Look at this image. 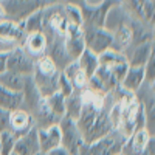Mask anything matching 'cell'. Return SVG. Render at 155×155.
Returning <instances> with one entry per match:
<instances>
[{"label": "cell", "mask_w": 155, "mask_h": 155, "mask_svg": "<svg viewBox=\"0 0 155 155\" xmlns=\"http://www.w3.org/2000/svg\"><path fill=\"white\" fill-rule=\"evenodd\" d=\"M47 5V0H0V6L3 8L6 19L14 23H22L27 17Z\"/></svg>", "instance_id": "cell-1"}, {"label": "cell", "mask_w": 155, "mask_h": 155, "mask_svg": "<svg viewBox=\"0 0 155 155\" xmlns=\"http://www.w3.org/2000/svg\"><path fill=\"white\" fill-rule=\"evenodd\" d=\"M126 141V137L118 130H112L109 135L101 138L95 143L82 144L78 155H118Z\"/></svg>", "instance_id": "cell-2"}, {"label": "cell", "mask_w": 155, "mask_h": 155, "mask_svg": "<svg viewBox=\"0 0 155 155\" xmlns=\"http://www.w3.org/2000/svg\"><path fill=\"white\" fill-rule=\"evenodd\" d=\"M82 36L85 48L96 56L112 48V33L104 27H93V25H82Z\"/></svg>", "instance_id": "cell-3"}, {"label": "cell", "mask_w": 155, "mask_h": 155, "mask_svg": "<svg viewBox=\"0 0 155 155\" xmlns=\"http://www.w3.org/2000/svg\"><path fill=\"white\" fill-rule=\"evenodd\" d=\"M36 58H33L23 47H17L12 51L8 53L6 58V71L19 73V74H27L33 76L36 68Z\"/></svg>", "instance_id": "cell-4"}, {"label": "cell", "mask_w": 155, "mask_h": 155, "mask_svg": "<svg viewBox=\"0 0 155 155\" xmlns=\"http://www.w3.org/2000/svg\"><path fill=\"white\" fill-rule=\"evenodd\" d=\"M59 129H61V138H62L61 146L67 152H70V155H78L79 149L84 144V140H82L79 129L76 126V121L62 118L59 121Z\"/></svg>", "instance_id": "cell-5"}, {"label": "cell", "mask_w": 155, "mask_h": 155, "mask_svg": "<svg viewBox=\"0 0 155 155\" xmlns=\"http://www.w3.org/2000/svg\"><path fill=\"white\" fill-rule=\"evenodd\" d=\"M152 54H153V42L129 45L123 51V56L129 67H143Z\"/></svg>", "instance_id": "cell-6"}, {"label": "cell", "mask_w": 155, "mask_h": 155, "mask_svg": "<svg viewBox=\"0 0 155 155\" xmlns=\"http://www.w3.org/2000/svg\"><path fill=\"white\" fill-rule=\"evenodd\" d=\"M132 19L134 17L129 14V12L118 2H116V3H113L109 8L107 14H106V19H104V25H102V27H104L109 33H113V31L120 30L123 27H127Z\"/></svg>", "instance_id": "cell-7"}, {"label": "cell", "mask_w": 155, "mask_h": 155, "mask_svg": "<svg viewBox=\"0 0 155 155\" xmlns=\"http://www.w3.org/2000/svg\"><path fill=\"white\" fill-rule=\"evenodd\" d=\"M150 138L153 137L147 134L146 129L135 130L132 135H129L126 138L124 144L121 147V155H143Z\"/></svg>", "instance_id": "cell-8"}, {"label": "cell", "mask_w": 155, "mask_h": 155, "mask_svg": "<svg viewBox=\"0 0 155 155\" xmlns=\"http://www.w3.org/2000/svg\"><path fill=\"white\" fill-rule=\"evenodd\" d=\"M16 155H39L41 147H39V138H37V129L31 127L28 132L17 137L14 152Z\"/></svg>", "instance_id": "cell-9"}, {"label": "cell", "mask_w": 155, "mask_h": 155, "mask_svg": "<svg viewBox=\"0 0 155 155\" xmlns=\"http://www.w3.org/2000/svg\"><path fill=\"white\" fill-rule=\"evenodd\" d=\"M37 138H39L41 153H48L56 147H61L62 138H61L59 124L50 126V127H45V129H37Z\"/></svg>", "instance_id": "cell-10"}, {"label": "cell", "mask_w": 155, "mask_h": 155, "mask_svg": "<svg viewBox=\"0 0 155 155\" xmlns=\"http://www.w3.org/2000/svg\"><path fill=\"white\" fill-rule=\"evenodd\" d=\"M59 74L61 71L54 74H42L39 71L33 73V82L42 98H48L59 92Z\"/></svg>", "instance_id": "cell-11"}, {"label": "cell", "mask_w": 155, "mask_h": 155, "mask_svg": "<svg viewBox=\"0 0 155 155\" xmlns=\"http://www.w3.org/2000/svg\"><path fill=\"white\" fill-rule=\"evenodd\" d=\"M9 127H11V132L16 134L17 137L23 135L25 132H28L31 127H34L31 113L23 110V109L11 112L9 113Z\"/></svg>", "instance_id": "cell-12"}, {"label": "cell", "mask_w": 155, "mask_h": 155, "mask_svg": "<svg viewBox=\"0 0 155 155\" xmlns=\"http://www.w3.org/2000/svg\"><path fill=\"white\" fill-rule=\"evenodd\" d=\"M144 82H146V79H144L143 67H129L124 78H123V81H121V84H120V87L124 90V92L134 95Z\"/></svg>", "instance_id": "cell-13"}, {"label": "cell", "mask_w": 155, "mask_h": 155, "mask_svg": "<svg viewBox=\"0 0 155 155\" xmlns=\"http://www.w3.org/2000/svg\"><path fill=\"white\" fill-rule=\"evenodd\" d=\"M30 81H31V76L27 74H19L12 71H5L0 74V84L14 93H22L30 84Z\"/></svg>", "instance_id": "cell-14"}, {"label": "cell", "mask_w": 155, "mask_h": 155, "mask_svg": "<svg viewBox=\"0 0 155 155\" xmlns=\"http://www.w3.org/2000/svg\"><path fill=\"white\" fill-rule=\"evenodd\" d=\"M22 47L27 50L33 58L39 59L41 56H44L45 51H47V37H45L44 33H31V34H27L25 42H23Z\"/></svg>", "instance_id": "cell-15"}, {"label": "cell", "mask_w": 155, "mask_h": 155, "mask_svg": "<svg viewBox=\"0 0 155 155\" xmlns=\"http://www.w3.org/2000/svg\"><path fill=\"white\" fill-rule=\"evenodd\" d=\"M76 62H78V65H79L81 71L85 74L87 79H90V78L96 73V70L99 68V59H98V56L95 53H92L90 50H87V48L82 51V54L76 59Z\"/></svg>", "instance_id": "cell-16"}, {"label": "cell", "mask_w": 155, "mask_h": 155, "mask_svg": "<svg viewBox=\"0 0 155 155\" xmlns=\"http://www.w3.org/2000/svg\"><path fill=\"white\" fill-rule=\"evenodd\" d=\"M22 93H14L0 84V109L14 112L22 109Z\"/></svg>", "instance_id": "cell-17"}, {"label": "cell", "mask_w": 155, "mask_h": 155, "mask_svg": "<svg viewBox=\"0 0 155 155\" xmlns=\"http://www.w3.org/2000/svg\"><path fill=\"white\" fill-rule=\"evenodd\" d=\"M81 90H74L71 95H68L65 99H64V107H65V116L64 118H68L76 121L79 118V115L82 112V101H81Z\"/></svg>", "instance_id": "cell-18"}, {"label": "cell", "mask_w": 155, "mask_h": 155, "mask_svg": "<svg viewBox=\"0 0 155 155\" xmlns=\"http://www.w3.org/2000/svg\"><path fill=\"white\" fill-rule=\"evenodd\" d=\"M42 9L36 11L34 14H31L30 17H27V19L22 22L23 30H25V33H27V34L42 33V30H44V12H42Z\"/></svg>", "instance_id": "cell-19"}, {"label": "cell", "mask_w": 155, "mask_h": 155, "mask_svg": "<svg viewBox=\"0 0 155 155\" xmlns=\"http://www.w3.org/2000/svg\"><path fill=\"white\" fill-rule=\"evenodd\" d=\"M64 98L59 92L58 93H54V95H51V96H48V98H44V101H45V104H47V107L53 112L59 120H62L64 116H65V107H64Z\"/></svg>", "instance_id": "cell-20"}, {"label": "cell", "mask_w": 155, "mask_h": 155, "mask_svg": "<svg viewBox=\"0 0 155 155\" xmlns=\"http://www.w3.org/2000/svg\"><path fill=\"white\" fill-rule=\"evenodd\" d=\"M17 135L12 132H0V155H11L14 152Z\"/></svg>", "instance_id": "cell-21"}, {"label": "cell", "mask_w": 155, "mask_h": 155, "mask_svg": "<svg viewBox=\"0 0 155 155\" xmlns=\"http://www.w3.org/2000/svg\"><path fill=\"white\" fill-rule=\"evenodd\" d=\"M34 71H39V73H42V74H54L58 73V67L54 65V62L51 61L47 54L41 56L37 61H36V68Z\"/></svg>", "instance_id": "cell-22"}, {"label": "cell", "mask_w": 155, "mask_h": 155, "mask_svg": "<svg viewBox=\"0 0 155 155\" xmlns=\"http://www.w3.org/2000/svg\"><path fill=\"white\" fill-rule=\"evenodd\" d=\"M144 2H146V0H118V3L135 19H138L141 6L144 5Z\"/></svg>", "instance_id": "cell-23"}, {"label": "cell", "mask_w": 155, "mask_h": 155, "mask_svg": "<svg viewBox=\"0 0 155 155\" xmlns=\"http://www.w3.org/2000/svg\"><path fill=\"white\" fill-rule=\"evenodd\" d=\"M73 92H74V87H73L71 81L67 79V78L64 76V73L61 71V74H59V93H61L64 98H67V96L71 95Z\"/></svg>", "instance_id": "cell-24"}, {"label": "cell", "mask_w": 155, "mask_h": 155, "mask_svg": "<svg viewBox=\"0 0 155 155\" xmlns=\"http://www.w3.org/2000/svg\"><path fill=\"white\" fill-rule=\"evenodd\" d=\"M143 70H144V79H146V82L153 84V81H155V56L153 54L147 59V62L143 65Z\"/></svg>", "instance_id": "cell-25"}, {"label": "cell", "mask_w": 155, "mask_h": 155, "mask_svg": "<svg viewBox=\"0 0 155 155\" xmlns=\"http://www.w3.org/2000/svg\"><path fill=\"white\" fill-rule=\"evenodd\" d=\"M9 113L11 112L0 109V132H11V127H9Z\"/></svg>", "instance_id": "cell-26"}, {"label": "cell", "mask_w": 155, "mask_h": 155, "mask_svg": "<svg viewBox=\"0 0 155 155\" xmlns=\"http://www.w3.org/2000/svg\"><path fill=\"white\" fill-rule=\"evenodd\" d=\"M6 58L8 53H0V74L6 71Z\"/></svg>", "instance_id": "cell-27"}, {"label": "cell", "mask_w": 155, "mask_h": 155, "mask_svg": "<svg viewBox=\"0 0 155 155\" xmlns=\"http://www.w3.org/2000/svg\"><path fill=\"white\" fill-rule=\"evenodd\" d=\"M45 155H70V152H67L65 149H64V147L61 146V147H56V149H53L51 152L45 153Z\"/></svg>", "instance_id": "cell-28"}, {"label": "cell", "mask_w": 155, "mask_h": 155, "mask_svg": "<svg viewBox=\"0 0 155 155\" xmlns=\"http://www.w3.org/2000/svg\"><path fill=\"white\" fill-rule=\"evenodd\" d=\"M5 20H8V19H6V14H5L3 8L0 6V23H2V22H5Z\"/></svg>", "instance_id": "cell-29"}, {"label": "cell", "mask_w": 155, "mask_h": 155, "mask_svg": "<svg viewBox=\"0 0 155 155\" xmlns=\"http://www.w3.org/2000/svg\"><path fill=\"white\" fill-rule=\"evenodd\" d=\"M11 155H16V153H11Z\"/></svg>", "instance_id": "cell-30"}, {"label": "cell", "mask_w": 155, "mask_h": 155, "mask_svg": "<svg viewBox=\"0 0 155 155\" xmlns=\"http://www.w3.org/2000/svg\"><path fill=\"white\" fill-rule=\"evenodd\" d=\"M118 155H121V153H118Z\"/></svg>", "instance_id": "cell-31"}]
</instances>
